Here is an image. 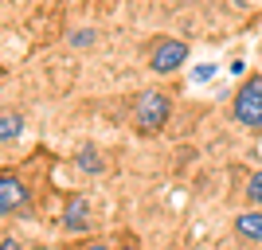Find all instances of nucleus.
Wrapping results in <instances>:
<instances>
[{"instance_id": "423d86ee", "label": "nucleus", "mask_w": 262, "mask_h": 250, "mask_svg": "<svg viewBox=\"0 0 262 250\" xmlns=\"http://www.w3.org/2000/svg\"><path fill=\"white\" fill-rule=\"evenodd\" d=\"M235 235L247 242H262V211L254 207V211H239L235 215Z\"/></svg>"}, {"instance_id": "6e6552de", "label": "nucleus", "mask_w": 262, "mask_h": 250, "mask_svg": "<svg viewBox=\"0 0 262 250\" xmlns=\"http://www.w3.org/2000/svg\"><path fill=\"white\" fill-rule=\"evenodd\" d=\"M78 168H82V172H90V176H98L102 168H106V164H102V156H98V149H94V145H86V149L78 152Z\"/></svg>"}, {"instance_id": "1a4fd4ad", "label": "nucleus", "mask_w": 262, "mask_h": 250, "mask_svg": "<svg viewBox=\"0 0 262 250\" xmlns=\"http://www.w3.org/2000/svg\"><path fill=\"white\" fill-rule=\"evenodd\" d=\"M247 199H251V203L262 211V168H258V172H251V176H247Z\"/></svg>"}, {"instance_id": "4468645a", "label": "nucleus", "mask_w": 262, "mask_h": 250, "mask_svg": "<svg viewBox=\"0 0 262 250\" xmlns=\"http://www.w3.org/2000/svg\"><path fill=\"white\" fill-rule=\"evenodd\" d=\"M114 250H141V246H137V242H118Z\"/></svg>"}, {"instance_id": "39448f33", "label": "nucleus", "mask_w": 262, "mask_h": 250, "mask_svg": "<svg viewBox=\"0 0 262 250\" xmlns=\"http://www.w3.org/2000/svg\"><path fill=\"white\" fill-rule=\"evenodd\" d=\"M63 231L67 235H86L90 231V203H86V196H67V203H63Z\"/></svg>"}, {"instance_id": "7ed1b4c3", "label": "nucleus", "mask_w": 262, "mask_h": 250, "mask_svg": "<svg viewBox=\"0 0 262 250\" xmlns=\"http://www.w3.org/2000/svg\"><path fill=\"white\" fill-rule=\"evenodd\" d=\"M145 63L153 75H172L180 66L188 63V43L184 39H172V35H161L149 43V55H145Z\"/></svg>"}, {"instance_id": "2eb2a0df", "label": "nucleus", "mask_w": 262, "mask_h": 250, "mask_svg": "<svg viewBox=\"0 0 262 250\" xmlns=\"http://www.w3.org/2000/svg\"><path fill=\"white\" fill-rule=\"evenodd\" d=\"M235 4H247V0H235Z\"/></svg>"}, {"instance_id": "20e7f679", "label": "nucleus", "mask_w": 262, "mask_h": 250, "mask_svg": "<svg viewBox=\"0 0 262 250\" xmlns=\"http://www.w3.org/2000/svg\"><path fill=\"white\" fill-rule=\"evenodd\" d=\"M28 203H32V192H28V184H24L20 176L4 172V176H0V215L28 211Z\"/></svg>"}, {"instance_id": "f8f14e48", "label": "nucleus", "mask_w": 262, "mask_h": 250, "mask_svg": "<svg viewBox=\"0 0 262 250\" xmlns=\"http://www.w3.org/2000/svg\"><path fill=\"white\" fill-rule=\"evenodd\" d=\"M211 75H215V66H208V63H204V66H196V82H208Z\"/></svg>"}, {"instance_id": "0eeeda50", "label": "nucleus", "mask_w": 262, "mask_h": 250, "mask_svg": "<svg viewBox=\"0 0 262 250\" xmlns=\"http://www.w3.org/2000/svg\"><path fill=\"white\" fill-rule=\"evenodd\" d=\"M20 133H24V118L8 109V113L0 118V141H4V145H12L16 137H20Z\"/></svg>"}, {"instance_id": "9b49d317", "label": "nucleus", "mask_w": 262, "mask_h": 250, "mask_svg": "<svg viewBox=\"0 0 262 250\" xmlns=\"http://www.w3.org/2000/svg\"><path fill=\"white\" fill-rule=\"evenodd\" d=\"M0 250H24V246H20L16 235H4V239H0Z\"/></svg>"}, {"instance_id": "ddd939ff", "label": "nucleus", "mask_w": 262, "mask_h": 250, "mask_svg": "<svg viewBox=\"0 0 262 250\" xmlns=\"http://www.w3.org/2000/svg\"><path fill=\"white\" fill-rule=\"evenodd\" d=\"M82 250H114V246H106V242H86Z\"/></svg>"}, {"instance_id": "f257e3e1", "label": "nucleus", "mask_w": 262, "mask_h": 250, "mask_svg": "<svg viewBox=\"0 0 262 250\" xmlns=\"http://www.w3.org/2000/svg\"><path fill=\"white\" fill-rule=\"evenodd\" d=\"M172 118V98L164 90H141L133 106V129L137 133H161Z\"/></svg>"}, {"instance_id": "9d476101", "label": "nucleus", "mask_w": 262, "mask_h": 250, "mask_svg": "<svg viewBox=\"0 0 262 250\" xmlns=\"http://www.w3.org/2000/svg\"><path fill=\"white\" fill-rule=\"evenodd\" d=\"M94 43V32H75L71 35V47H90Z\"/></svg>"}, {"instance_id": "f03ea898", "label": "nucleus", "mask_w": 262, "mask_h": 250, "mask_svg": "<svg viewBox=\"0 0 262 250\" xmlns=\"http://www.w3.org/2000/svg\"><path fill=\"white\" fill-rule=\"evenodd\" d=\"M231 118L239 121L243 129L262 133V75L243 78V86L235 90V102H231Z\"/></svg>"}]
</instances>
